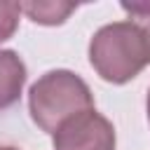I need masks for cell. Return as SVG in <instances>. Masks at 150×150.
I'll use <instances>...</instances> for the list:
<instances>
[{"label": "cell", "mask_w": 150, "mask_h": 150, "mask_svg": "<svg viewBox=\"0 0 150 150\" xmlns=\"http://www.w3.org/2000/svg\"><path fill=\"white\" fill-rule=\"evenodd\" d=\"M148 120H150V89H148Z\"/></svg>", "instance_id": "obj_7"}, {"label": "cell", "mask_w": 150, "mask_h": 150, "mask_svg": "<svg viewBox=\"0 0 150 150\" xmlns=\"http://www.w3.org/2000/svg\"><path fill=\"white\" fill-rule=\"evenodd\" d=\"M91 108H94L91 89L73 70L63 68L49 70L28 91L30 117L47 134H54L66 120Z\"/></svg>", "instance_id": "obj_2"}, {"label": "cell", "mask_w": 150, "mask_h": 150, "mask_svg": "<svg viewBox=\"0 0 150 150\" xmlns=\"http://www.w3.org/2000/svg\"><path fill=\"white\" fill-rule=\"evenodd\" d=\"M26 82V63L14 49H0V110L14 105Z\"/></svg>", "instance_id": "obj_4"}, {"label": "cell", "mask_w": 150, "mask_h": 150, "mask_svg": "<svg viewBox=\"0 0 150 150\" xmlns=\"http://www.w3.org/2000/svg\"><path fill=\"white\" fill-rule=\"evenodd\" d=\"M54 150H115V127L96 108L66 120L52 134Z\"/></svg>", "instance_id": "obj_3"}, {"label": "cell", "mask_w": 150, "mask_h": 150, "mask_svg": "<svg viewBox=\"0 0 150 150\" xmlns=\"http://www.w3.org/2000/svg\"><path fill=\"white\" fill-rule=\"evenodd\" d=\"M129 19L101 26L89 42V63L101 80L124 84L150 63V2H122Z\"/></svg>", "instance_id": "obj_1"}, {"label": "cell", "mask_w": 150, "mask_h": 150, "mask_svg": "<svg viewBox=\"0 0 150 150\" xmlns=\"http://www.w3.org/2000/svg\"><path fill=\"white\" fill-rule=\"evenodd\" d=\"M0 150H16V148H0Z\"/></svg>", "instance_id": "obj_8"}, {"label": "cell", "mask_w": 150, "mask_h": 150, "mask_svg": "<svg viewBox=\"0 0 150 150\" xmlns=\"http://www.w3.org/2000/svg\"><path fill=\"white\" fill-rule=\"evenodd\" d=\"M19 5H21V12L30 21L42 23V26H59L77 9L75 2H54V0H47V2H19Z\"/></svg>", "instance_id": "obj_5"}, {"label": "cell", "mask_w": 150, "mask_h": 150, "mask_svg": "<svg viewBox=\"0 0 150 150\" xmlns=\"http://www.w3.org/2000/svg\"><path fill=\"white\" fill-rule=\"evenodd\" d=\"M19 16H21V5L0 0V42L9 40L14 30L19 28Z\"/></svg>", "instance_id": "obj_6"}]
</instances>
